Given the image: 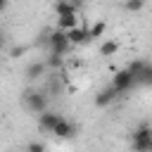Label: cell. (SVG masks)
<instances>
[{
    "instance_id": "cell-6",
    "label": "cell",
    "mask_w": 152,
    "mask_h": 152,
    "mask_svg": "<svg viewBox=\"0 0 152 152\" xmlns=\"http://www.w3.org/2000/svg\"><path fill=\"white\" fill-rule=\"evenodd\" d=\"M52 135H57V138H71L74 133H76V128H74V124L71 121H66L64 116H59V121L52 126V131H50Z\"/></svg>"
},
{
    "instance_id": "cell-15",
    "label": "cell",
    "mask_w": 152,
    "mask_h": 152,
    "mask_svg": "<svg viewBox=\"0 0 152 152\" xmlns=\"http://www.w3.org/2000/svg\"><path fill=\"white\" fill-rule=\"evenodd\" d=\"M64 55H57V52H50V57H48V62H45V66H50V69H59L62 66V59Z\"/></svg>"
},
{
    "instance_id": "cell-5",
    "label": "cell",
    "mask_w": 152,
    "mask_h": 152,
    "mask_svg": "<svg viewBox=\"0 0 152 152\" xmlns=\"http://www.w3.org/2000/svg\"><path fill=\"white\" fill-rule=\"evenodd\" d=\"M66 38H69V43L71 45H86L88 40H90V36H88V28H83V26H71V28H66Z\"/></svg>"
},
{
    "instance_id": "cell-12",
    "label": "cell",
    "mask_w": 152,
    "mask_h": 152,
    "mask_svg": "<svg viewBox=\"0 0 152 152\" xmlns=\"http://www.w3.org/2000/svg\"><path fill=\"white\" fill-rule=\"evenodd\" d=\"M55 12L57 14H71V12H78V5L71 2V0H57L55 2Z\"/></svg>"
},
{
    "instance_id": "cell-1",
    "label": "cell",
    "mask_w": 152,
    "mask_h": 152,
    "mask_svg": "<svg viewBox=\"0 0 152 152\" xmlns=\"http://www.w3.org/2000/svg\"><path fill=\"white\" fill-rule=\"evenodd\" d=\"M133 150L138 152H150L152 150V126L145 121L133 131Z\"/></svg>"
},
{
    "instance_id": "cell-10",
    "label": "cell",
    "mask_w": 152,
    "mask_h": 152,
    "mask_svg": "<svg viewBox=\"0 0 152 152\" xmlns=\"http://www.w3.org/2000/svg\"><path fill=\"white\" fill-rule=\"evenodd\" d=\"M76 24H78V12L57 14V28H62V31H66V28H71V26H76Z\"/></svg>"
},
{
    "instance_id": "cell-14",
    "label": "cell",
    "mask_w": 152,
    "mask_h": 152,
    "mask_svg": "<svg viewBox=\"0 0 152 152\" xmlns=\"http://www.w3.org/2000/svg\"><path fill=\"white\" fill-rule=\"evenodd\" d=\"M104 28H107V24H104V21H97V24H93V26L88 28V36H90V38H102Z\"/></svg>"
},
{
    "instance_id": "cell-4",
    "label": "cell",
    "mask_w": 152,
    "mask_h": 152,
    "mask_svg": "<svg viewBox=\"0 0 152 152\" xmlns=\"http://www.w3.org/2000/svg\"><path fill=\"white\" fill-rule=\"evenodd\" d=\"M24 104H26V109L33 112V114H40L43 109H48V100H45V95L38 93V90H26Z\"/></svg>"
},
{
    "instance_id": "cell-11",
    "label": "cell",
    "mask_w": 152,
    "mask_h": 152,
    "mask_svg": "<svg viewBox=\"0 0 152 152\" xmlns=\"http://www.w3.org/2000/svg\"><path fill=\"white\" fill-rule=\"evenodd\" d=\"M116 52H119V43H116L114 38L102 40V45H100V55H102V57H114Z\"/></svg>"
},
{
    "instance_id": "cell-8",
    "label": "cell",
    "mask_w": 152,
    "mask_h": 152,
    "mask_svg": "<svg viewBox=\"0 0 152 152\" xmlns=\"http://www.w3.org/2000/svg\"><path fill=\"white\" fill-rule=\"evenodd\" d=\"M133 78H135V86H142V88L152 86V64H150V62H145V64L138 69V74H135Z\"/></svg>"
},
{
    "instance_id": "cell-17",
    "label": "cell",
    "mask_w": 152,
    "mask_h": 152,
    "mask_svg": "<svg viewBox=\"0 0 152 152\" xmlns=\"http://www.w3.org/2000/svg\"><path fill=\"white\" fill-rule=\"evenodd\" d=\"M26 150H28V152H43V150H45V145H43V142H28V145H26Z\"/></svg>"
},
{
    "instance_id": "cell-7",
    "label": "cell",
    "mask_w": 152,
    "mask_h": 152,
    "mask_svg": "<svg viewBox=\"0 0 152 152\" xmlns=\"http://www.w3.org/2000/svg\"><path fill=\"white\" fill-rule=\"evenodd\" d=\"M59 116H62V114H57V112H48V109H43V112L38 114V126H40L43 131H48V133H50V131H52V126L59 121Z\"/></svg>"
},
{
    "instance_id": "cell-19",
    "label": "cell",
    "mask_w": 152,
    "mask_h": 152,
    "mask_svg": "<svg viewBox=\"0 0 152 152\" xmlns=\"http://www.w3.org/2000/svg\"><path fill=\"white\" fill-rule=\"evenodd\" d=\"M7 5H10V0H0V12H5V10H7Z\"/></svg>"
},
{
    "instance_id": "cell-13",
    "label": "cell",
    "mask_w": 152,
    "mask_h": 152,
    "mask_svg": "<svg viewBox=\"0 0 152 152\" xmlns=\"http://www.w3.org/2000/svg\"><path fill=\"white\" fill-rule=\"evenodd\" d=\"M43 71H45V62H31L28 69H26V78L28 81H36L38 76H43Z\"/></svg>"
},
{
    "instance_id": "cell-16",
    "label": "cell",
    "mask_w": 152,
    "mask_h": 152,
    "mask_svg": "<svg viewBox=\"0 0 152 152\" xmlns=\"http://www.w3.org/2000/svg\"><path fill=\"white\" fill-rule=\"evenodd\" d=\"M124 7H126L128 12H140V10L145 7V0H126Z\"/></svg>"
},
{
    "instance_id": "cell-2",
    "label": "cell",
    "mask_w": 152,
    "mask_h": 152,
    "mask_svg": "<svg viewBox=\"0 0 152 152\" xmlns=\"http://www.w3.org/2000/svg\"><path fill=\"white\" fill-rule=\"evenodd\" d=\"M48 45H50V52H57V55H66L69 48H71V43H69V38H66V31H62V28L50 31Z\"/></svg>"
},
{
    "instance_id": "cell-20",
    "label": "cell",
    "mask_w": 152,
    "mask_h": 152,
    "mask_svg": "<svg viewBox=\"0 0 152 152\" xmlns=\"http://www.w3.org/2000/svg\"><path fill=\"white\" fill-rule=\"evenodd\" d=\"M2 45H5V36L0 33V50H2Z\"/></svg>"
},
{
    "instance_id": "cell-18",
    "label": "cell",
    "mask_w": 152,
    "mask_h": 152,
    "mask_svg": "<svg viewBox=\"0 0 152 152\" xmlns=\"http://www.w3.org/2000/svg\"><path fill=\"white\" fill-rule=\"evenodd\" d=\"M12 57H19V55H24V48L19 45V48H12V52H10Z\"/></svg>"
},
{
    "instance_id": "cell-3",
    "label": "cell",
    "mask_w": 152,
    "mask_h": 152,
    "mask_svg": "<svg viewBox=\"0 0 152 152\" xmlns=\"http://www.w3.org/2000/svg\"><path fill=\"white\" fill-rule=\"evenodd\" d=\"M133 86H135V78H133V74H131L128 69H119V71H114V76H112V88L116 90V95L128 93Z\"/></svg>"
},
{
    "instance_id": "cell-9",
    "label": "cell",
    "mask_w": 152,
    "mask_h": 152,
    "mask_svg": "<svg viewBox=\"0 0 152 152\" xmlns=\"http://www.w3.org/2000/svg\"><path fill=\"white\" fill-rule=\"evenodd\" d=\"M114 97H116V90H114L112 86H107L104 90H100V93L95 95V107L104 109V107H109V104L114 102Z\"/></svg>"
}]
</instances>
